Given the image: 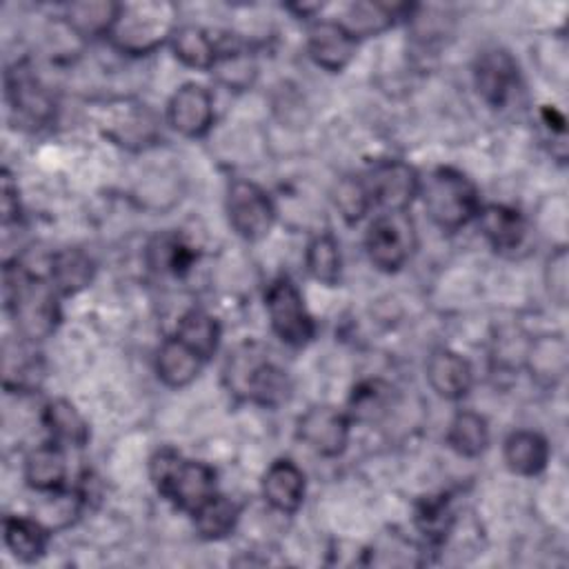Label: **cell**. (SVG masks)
<instances>
[{
  "mask_svg": "<svg viewBox=\"0 0 569 569\" xmlns=\"http://www.w3.org/2000/svg\"><path fill=\"white\" fill-rule=\"evenodd\" d=\"M58 291L29 267L4 264V307L27 340L47 338L58 322Z\"/></svg>",
  "mask_w": 569,
  "mask_h": 569,
  "instance_id": "6da1fadb",
  "label": "cell"
},
{
  "mask_svg": "<svg viewBox=\"0 0 569 569\" xmlns=\"http://www.w3.org/2000/svg\"><path fill=\"white\" fill-rule=\"evenodd\" d=\"M149 476L158 493L180 511L193 513L216 489V471L207 462L182 458L176 449L162 447L149 462Z\"/></svg>",
  "mask_w": 569,
  "mask_h": 569,
  "instance_id": "7a4b0ae2",
  "label": "cell"
},
{
  "mask_svg": "<svg viewBox=\"0 0 569 569\" xmlns=\"http://www.w3.org/2000/svg\"><path fill=\"white\" fill-rule=\"evenodd\" d=\"M418 196L431 222L442 231L462 229L482 207L476 184L453 167H436L420 178Z\"/></svg>",
  "mask_w": 569,
  "mask_h": 569,
  "instance_id": "3957f363",
  "label": "cell"
},
{
  "mask_svg": "<svg viewBox=\"0 0 569 569\" xmlns=\"http://www.w3.org/2000/svg\"><path fill=\"white\" fill-rule=\"evenodd\" d=\"M176 16L178 13L171 2L120 4V13L109 38L122 53L144 56L171 40L178 29Z\"/></svg>",
  "mask_w": 569,
  "mask_h": 569,
  "instance_id": "277c9868",
  "label": "cell"
},
{
  "mask_svg": "<svg viewBox=\"0 0 569 569\" xmlns=\"http://www.w3.org/2000/svg\"><path fill=\"white\" fill-rule=\"evenodd\" d=\"M365 249L371 264L393 273L407 264L416 249V227L407 211H380L365 233Z\"/></svg>",
  "mask_w": 569,
  "mask_h": 569,
  "instance_id": "5b68a950",
  "label": "cell"
},
{
  "mask_svg": "<svg viewBox=\"0 0 569 569\" xmlns=\"http://www.w3.org/2000/svg\"><path fill=\"white\" fill-rule=\"evenodd\" d=\"M264 309L273 333L289 347H305L316 336V322L296 282L287 276L276 278L264 291Z\"/></svg>",
  "mask_w": 569,
  "mask_h": 569,
  "instance_id": "8992f818",
  "label": "cell"
},
{
  "mask_svg": "<svg viewBox=\"0 0 569 569\" xmlns=\"http://www.w3.org/2000/svg\"><path fill=\"white\" fill-rule=\"evenodd\" d=\"M224 209L231 229L247 242L267 238L276 224V204L256 182L236 178L227 187Z\"/></svg>",
  "mask_w": 569,
  "mask_h": 569,
  "instance_id": "52a82bcc",
  "label": "cell"
},
{
  "mask_svg": "<svg viewBox=\"0 0 569 569\" xmlns=\"http://www.w3.org/2000/svg\"><path fill=\"white\" fill-rule=\"evenodd\" d=\"M231 387L242 391L247 400L262 407H278L291 396V380L284 369L273 365L269 358L256 353H242L238 360L229 362Z\"/></svg>",
  "mask_w": 569,
  "mask_h": 569,
  "instance_id": "ba28073f",
  "label": "cell"
},
{
  "mask_svg": "<svg viewBox=\"0 0 569 569\" xmlns=\"http://www.w3.org/2000/svg\"><path fill=\"white\" fill-rule=\"evenodd\" d=\"M365 184L380 211H407L420 191V176L402 160H380L365 176Z\"/></svg>",
  "mask_w": 569,
  "mask_h": 569,
  "instance_id": "9c48e42d",
  "label": "cell"
},
{
  "mask_svg": "<svg viewBox=\"0 0 569 569\" xmlns=\"http://www.w3.org/2000/svg\"><path fill=\"white\" fill-rule=\"evenodd\" d=\"M351 431V420L347 411L336 409L331 405L309 407L296 420V436L311 451L325 458H336L347 449Z\"/></svg>",
  "mask_w": 569,
  "mask_h": 569,
  "instance_id": "30bf717a",
  "label": "cell"
},
{
  "mask_svg": "<svg viewBox=\"0 0 569 569\" xmlns=\"http://www.w3.org/2000/svg\"><path fill=\"white\" fill-rule=\"evenodd\" d=\"M518 62L505 49H485L473 64V84L489 107H505L518 87Z\"/></svg>",
  "mask_w": 569,
  "mask_h": 569,
  "instance_id": "8fae6325",
  "label": "cell"
},
{
  "mask_svg": "<svg viewBox=\"0 0 569 569\" xmlns=\"http://www.w3.org/2000/svg\"><path fill=\"white\" fill-rule=\"evenodd\" d=\"M213 96L198 82H187L169 98L167 120L184 138H202L213 124Z\"/></svg>",
  "mask_w": 569,
  "mask_h": 569,
  "instance_id": "7c38bea8",
  "label": "cell"
},
{
  "mask_svg": "<svg viewBox=\"0 0 569 569\" xmlns=\"http://www.w3.org/2000/svg\"><path fill=\"white\" fill-rule=\"evenodd\" d=\"M356 49L358 38L338 20H318L307 31L309 58L327 71H342L353 60Z\"/></svg>",
  "mask_w": 569,
  "mask_h": 569,
  "instance_id": "4fadbf2b",
  "label": "cell"
},
{
  "mask_svg": "<svg viewBox=\"0 0 569 569\" xmlns=\"http://www.w3.org/2000/svg\"><path fill=\"white\" fill-rule=\"evenodd\" d=\"M7 100L13 113L31 127L47 124L53 116V100L27 69L16 67L7 73Z\"/></svg>",
  "mask_w": 569,
  "mask_h": 569,
  "instance_id": "5bb4252c",
  "label": "cell"
},
{
  "mask_svg": "<svg viewBox=\"0 0 569 569\" xmlns=\"http://www.w3.org/2000/svg\"><path fill=\"white\" fill-rule=\"evenodd\" d=\"M429 387L445 400H460L473 385V369L467 358L451 349H433L425 365Z\"/></svg>",
  "mask_w": 569,
  "mask_h": 569,
  "instance_id": "9a60e30c",
  "label": "cell"
},
{
  "mask_svg": "<svg viewBox=\"0 0 569 569\" xmlns=\"http://www.w3.org/2000/svg\"><path fill=\"white\" fill-rule=\"evenodd\" d=\"M305 473L289 458L273 460L262 476V496L280 513H296L305 500Z\"/></svg>",
  "mask_w": 569,
  "mask_h": 569,
  "instance_id": "2e32d148",
  "label": "cell"
},
{
  "mask_svg": "<svg viewBox=\"0 0 569 569\" xmlns=\"http://www.w3.org/2000/svg\"><path fill=\"white\" fill-rule=\"evenodd\" d=\"M478 229L482 238L500 253L516 251L522 247L527 238V220L525 216L507 204H485L480 207L478 216Z\"/></svg>",
  "mask_w": 569,
  "mask_h": 569,
  "instance_id": "e0dca14e",
  "label": "cell"
},
{
  "mask_svg": "<svg viewBox=\"0 0 569 569\" xmlns=\"http://www.w3.org/2000/svg\"><path fill=\"white\" fill-rule=\"evenodd\" d=\"M24 480L38 493H51L64 489L67 456L64 447L49 440L31 449L24 458Z\"/></svg>",
  "mask_w": 569,
  "mask_h": 569,
  "instance_id": "ac0fdd59",
  "label": "cell"
},
{
  "mask_svg": "<svg viewBox=\"0 0 569 569\" xmlns=\"http://www.w3.org/2000/svg\"><path fill=\"white\" fill-rule=\"evenodd\" d=\"M202 365L204 360L176 336L167 338L156 353V373L171 389L191 385L200 376Z\"/></svg>",
  "mask_w": 569,
  "mask_h": 569,
  "instance_id": "d6986e66",
  "label": "cell"
},
{
  "mask_svg": "<svg viewBox=\"0 0 569 569\" xmlns=\"http://www.w3.org/2000/svg\"><path fill=\"white\" fill-rule=\"evenodd\" d=\"M502 458L509 471L518 476H538L549 462V442L538 431L518 429L507 436Z\"/></svg>",
  "mask_w": 569,
  "mask_h": 569,
  "instance_id": "ffe728a7",
  "label": "cell"
},
{
  "mask_svg": "<svg viewBox=\"0 0 569 569\" xmlns=\"http://www.w3.org/2000/svg\"><path fill=\"white\" fill-rule=\"evenodd\" d=\"M42 425L60 447L82 449L89 442V425L84 416L64 398L49 400L42 409Z\"/></svg>",
  "mask_w": 569,
  "mask_h": 569,
  "instance_id": "44dd1931",
  "label": "cell"
},
{
  "mask_svg": "<svg viewBox=\"0 0 569 569\" xmlns=\"http://www.w3.org/2000/svg\"><path fill=\"white\" fill-rule=\"evenodd\" d=\"M2 536L13 558L22 562H36L44 556L51 531L36 518L7 516L2 522Z\"/></svg>",
  "mask_w": 569,
  "mask_h": 569,
  "instance_id": "7402d4cb",
  "label": "cell"
},
{
  "mask_svg": "<svg viewBox=\"0 0 569 569\" xmlns=\"http://www.w3.org/2000/svg\"><path fill=\"white\" fill-rule=\"evenodd\" d=\"M49 280L60 296H73L93 280V262L82 249H62L49 256Z\"/></svg>",
  "mask_w": 569,
  "mask_h": 569,
  "instance_id": "603a6c76",
  "label": "cell"
},
{
  "mask_svg": "<svg viewBox=\"0 0 569 569\" xmlns=\"http://www.w3.org/2000/svg\"><path fill=\"white\" fill-rule=\"evenodd\" d=\"M173 56L191 69L211 71L218 60V42L213 36L196 24H180L169 40Z\"/></svg>",
  "mask_w": 569,
  "mask_h": 569,
  "instance_id": "cb8c5ba5",
  "label": "cell"
},
{
  "mask_svg": "<svg viewBox=\"0 0 569 569\" xmlns=\"http://www.w3.org/2000/svg\"><path fill=\"white\" fill-rule=\"evenodd\" d=\"M120 13L118 2L107 0H84L71 2L64 9V20L69 29H73L82 38H102L111 33Z\"/></svg>",
  "mask_w": 569,
  "mask_h": 569,
  "instance_id": "d4e9b609",
  "label": "cell"
},
{
  "mask_svg": "<svg viewBox=\"0 0 569 569\" xmlns=\"http://www.w3.org/2000/svg\"><path fill=\"white\" fill-rule=\"evenodd\" d=\"M447 445L462 458H478L489 447V425L485 416L462 409L458 411L447 429Z\"/></svg>",
  "mask_w": 569,
  "mask_h": 569,
  "instance_id": "484cf974",
  "label": "cell"
},
{
  "mask_svg": "<svg viewBox=\"0 0 569 569\" xmlns=\"http://www.w3.org/2000/svg\"><path fill=\"white\" fill-rule=\"evenodd\" d=\"M191 518H193L196 533L202 540H222L236 529L240 509L231 498L222 493H213L204 505H200L191 513Z\"/></svg>",
  "mask_w": 569,
  "mask_h": 569,
  "instance_id": "4316f807",
  "label": "cell"
},
{
  "mask_svg": "<svg viewBox=\"0 0 569 569\" xmlns=\"http://www.w3.org/2000/svg\"><path fill=\"white\" fill-rule=\"evenodd\" d=\"M405 11H411L409 4H389V2H356L349 7L347 18L338 20L356 38L373 36L385 31L400 18Z\"/></svg>",
  "mask_w": 569,
  "mask_h": 569,
  "instance_id": "83f0119b",
  "label": "cell"
},
{
  "mask_svg": "<svg viewBox=\"0 0 569 569\" xmlns=\"http://www.w3.org/2000/svg\"><path fill=\"white\" fill-rule=\"evenodd\" d=\"M176 338H180L189 349H193L207 362L218 351L220 325L211 313L202 309H189L178 320Z\"/></svg>",
  "mask_w": 569,
  "mask_h": 569,
  "instance_id": "f1b7e54d",
  "label": "cell"
},
{
  "mask_svg": "<svg viewBox=\"0 0 569 569\" xmlns=\"http://www.w3.org/2000/svg\"><path fill=\"white\" fill-rule=\"evenodd\" d=\"M391 385H387L380 378L362 380L353 387L349 402H347V416L351 422H376L380 420L391 405Z\"/></svg>",
  "mask_w": 569,
  "mask_h": 569,
  "instance_id": "f546056e",
  "label": "cell"
},
{
  "mask_svg": "<svg viewBox=\"0 0 569 569\" xmlns=\"http://www.w3.org/2000/svg\"><path fill=\"white\" fill-rule=\"evenodd\" d=\"M211 71L224 87L242 91L249 89L256 80L258 67L249 49H244L242 44H218V60Z\"/></svg>",
  "mask_w": 569,
  "mask_h": 569,
  "instance_id": "4dcf8cb0",
  "label": "cell"
},
{
  "mask_svg": "<svg viewBox=\"0 0 569 569\" xmlns=\"http://www.w3.org/2000/svg\"><path fill=\"white\" fill-rule=\"evenodd\" d=\"M305 264H307L309 276L313 280H318L320 284H327V287L338 284L340 273H342V258H340V244H338L336 236L329 231L318 233L307 244Z\"/></svg>",
  "mask_w": 569,
  "mask_h": 569,
  "instance_id": "1f68e13d",
  "label": "cell"
},
{
  "mask_svg": "<svg viewBox=\"0 0 569 569\" xmlns=\"http://www.w3.org/2000/svg\"><path fill=\"white\" fill-rule=\"evenodd\" d=\"M147 258H149V264L156 271L171 273V276H182L191 269V264L196 260V251L180 236L162 233V236H156L151 240Z\"/></svg>",
  "mask_w": 569,
  "mask_h": 569,
  "instance_id": "d6a6232c",
  "label": "cell"
},
{
  "mask_svg": "<svg viewBox=\"0 0 569 569\" xmlns=\"http://www.w3.org/2000/svg\"><path fill=\"white\" fill-rule=\"evenodd\" d=\"M416 527L433 545H440L453 525V507L447 493L422 498L416 507Z\"/></svg>",
  "mask_w": 569,
  "mask_h": 569,
  "instance_id": "836d02e7",
  "label": "cell"
},
{
  "mask_svg": "<svg viewBox=\"0 0 569 569\" xmlns=\"http://www.w3.org/2000/svg\"><path fill=\"white\" fill-rule=\"evenodd\" d=\"M333 204L347 222L362 220L373 207L365 178H342L333 189Z\"/></svg>",
  "mask_w": 569,
  "mask_h": 569,
  "instance_id": "e575fe53",
  "label": "cell"
},
{
  "mask_svg": "<svg viewBox=\"0 0 569 569\" xmlns=\"http://www.w3.org/2000/svg\"><path fill=\"white\" fill-rule=\"evenodd\" d=\"M44 496L47 500L38 507V513L33 518L40 520L49 531L67 527L80 513V507H82L80 493H73V491L69 493L64 489H58Z\"/></svg>",
  "mask_w": 569,
  "mask_h": 569,
  "instance_id": "d590c367",
  "label": "cell"
},
{
  "mask_svg": "<svg viewBox=\"0 0 569 569\" xmlns=\"http://www.w3.org/2000/svg\"><path fill=\"white\" fill-rule=\"evenodd\" d=\"M569 282V273H567V249L558 247L545 267V284L549 296L558 302L565 305L567 302V284Z\"/></svg>",
  "mask_w": 569,
  "mask_h": 569,
  "instance_id": "8d00e7d4",
  "label": "cell"
},
{
  "mask_svg": "<svg viewBox=\"0 0 569 569\" xmlns=\"http://www.w3.org/2000/svg\"><path fill=\"white\" fill-rule=\"evenodd\" d=\"M11 218H18V196L9 182V176H4V180H2V220H4V224Z\"/></svg>",
  "mask_w": 569,
  "mask_h": 569,
  "instance_id": "74e56055",
  "label": "cell"
}]
</instances>
